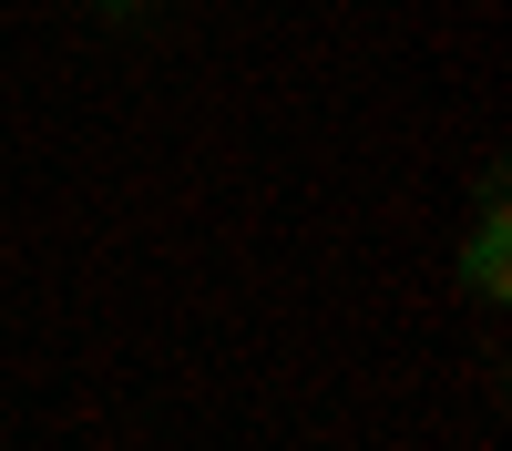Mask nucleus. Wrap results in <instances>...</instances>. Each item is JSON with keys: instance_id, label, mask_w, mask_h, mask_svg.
<instances>
[{"instance_id": "f257e3e1", "label": "nucleus", "mask_w": 512, "mask_h": 451, "mask_svg": "<svg viewBox=\"0 0 512 451\" xmlns=\"http://www.w3.org/2000/svg\"><path fill=\"white\" fill-rule=\"evenodd\" d=\"M461 287H472V298H502V287H512V205H502V164L482 175V226H472V246H461Z\"/></svg>"}, {"instance_id": "f03ea898", "label": "nucleus", "mask_w": 512, "mask_h": 451, "mask_svg": "<svg viewBox=\"0 0 512 451\" xmlns=\"http://www.w3.org/2000/svg\"><path fill=\"white\" fill-rule=\"evenodd\" d=\"M93 11H103V21H134V11H144V0H93Z\"/></svg>"}]
</instances>
